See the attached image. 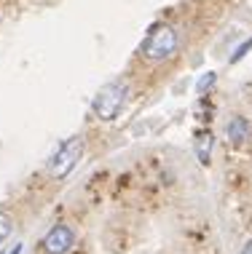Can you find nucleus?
I'll return each mask as SVG.
<instances>
[{
    "label": "nucleus",
    "mask_w": 252,
    "mask_h": 254,
    "mask_svg": "<svg viewBox=\"0 0 252 254\" xmlns=\"http://www.w3.org/2000/svg\"><path fill=\"white\" fill-rule=\"evenodd\" d=\"M11 230H13V219L8 214H0V244L11 236Z\"/></svg>",
    "instance_id": "1a4fd4ad"
},
{
    "label": "nucleus",
    "mask_w": 252,
    "mask_h": 254,
    "mask_svg": "<svg viewBox=\"0 0 252 254\" xmlns=\"http://www.w3.org/2000/svg\"><path fill=\"white\" fill-rule=\"evenodd\" d=\"M11 254H22V246H13V249H11Z\"/></svg>",
    "instance_id": "9b49d317"
},
{
    "label": "nucleus",
    "mask_w": 252,
    "mask_h": 254,
    "mask_svg": "<svg viewBox=\"0 0 252 254\" xmlns=\"http://www.w3.org/2000/svg\"><path fill=\"white\" fill-rule=\"evenodd\" d=\"M242 254H252V241H247V244H244V249H242Z\"/></svg>",
    "instance_id": "9d476101"
},
{
    "label": "nucleus",
    "mask_w": 252,
    "mask_h": 254,
    "mask_svg": "<svg viewBox=\"0 0 252 254\" xmlns=\"http://www.w3.org/2000/svg\"><path fill=\"white\" fill-rule=\"evenodd\" d=\"M252 51V38H247V40H244V43H239V46H236V49H234V54H231V64H236V62H242L244 57H247V54Z\"/></svg>",
    "instance_id": "0eeeda50"
},
{
    "label": "nucleus",
    "mask_w": 252,
    "mask_h": 254,
    "mask_svg": "<svg viewBox=\"0 0 252 254\" xmlns=\"http://www.w3.org/2000/svg\"><path fill=\"white\" fill-rule=\"evenodd\" d=\"M81 155H84V136H70L67 142L59 145V150L49 161V174L54 180H65L73 169L78 166Z\"/></svg>",
    "instance_id": "7ed1b4c3"
},
{
    "label": "nucleus",
    "mask_w": 252,
    "mask_h": 254,
    "mask_svg": "<svg viewBox=\"0 0 252 254\" xmlns=\"http://www.w3.org/2000/svg\"><path fill=\"white\" fill-rule=\"evenodd\" d=\"M177 46H180V38H177V30L169 24H153L151 32L142 40V57L153 64L159 62H167L169 57H174Z\"/></svg>",
    "instance_id": "f03ea898"
},
{
    "label": "nucleus",
    "mask_w": 252,
    "mask_h": 254,
    "mask_svg": "<svg viewBox=\"0 0 252 254\" xmlns=\"http://www.w3.org/2000/svg\"><path fill=\"white\" fill-rule=\"evenodd\" d=\"M76 246V230L70 225H54L43 236V252L46 254H67Z\"/></svg>",
    "instance_id": "20e7f679"
},
{
    "label": "nucleus",
    "mask_w": 252,
    "mask_h": 254,
    "mask_svg": "<svg viewBox=\"0 0 252 254\" xmlns=\"http://www.w3.org/2000/svg\"><path fill=\"white\" fill-rule=\"evenodd\" d=\"M126 99H129V86L124 80H110L94 94V102H91V110L99 121L110 123L115 121L126 107Z\"/></svg>",
    "instance_id": "f257e3e1"
},
{
    "label": "nucleus",
    "mask_w": 252,
    "mask_h": 254,
    "mask_svg": "<svg viewBox=\"0 0 252 254\" xmlns=\"http://www.w3.org/2000/svg\"><path fill=\"white\" fill-rule=\"evenodd\" d=\"M250 131H252L250 121H247V118H242V115H236V118H231V121H228V126H226L228 142H231V145H236V147H242L244 142L250 139Z\"/></svg>",
    "instance_id": "39448f33"
},
{
    "label": "nucleus",
    "mask_w": 252,
    "mask_h": 254,
    "mask_svg": "<svg viewBox=\"0 0 252 254\" xmlns=\"http://www.w3.org/2000/svg\"><path fill=\"white\" fill-rule=\"evenodd\" d=\"M215 80H217V75H215V72H204L201 78H199V83H196V91H199V94H207L209 88L215 86Z\"/></svg>",
    "instance_id": "6e6552de"
},
{
    "label": "nucleus",
    "mask_w": 252,
    "mask_h": 254,
    "mask_svg": "<svg viewBox=\"0 0 252 254\" xmlns=\"http://www.w3.org/2000/svg\"><path fill=\"white\" fill-rule=\"evenodd\" d=\"M212 145H215V136L209 131H201L196 136V155H199V161L207 166L209 163V155H212Z\"/></svg>",
    "instance_id": "423d86ee"
}]
</instances>
